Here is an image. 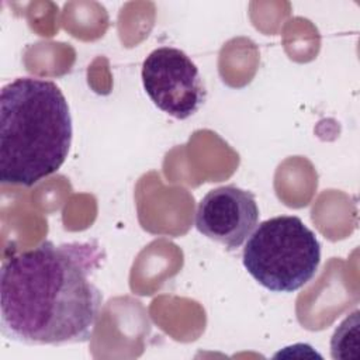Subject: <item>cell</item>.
<instances>
[{"instance_id":"277c9868","label":"cell","mask_w":360,"mask_h":360,"mask_svg":"<svg viewBox=\"0 0 360 360\" xmlns=\"http://www.w3.org/2000/svg\"><path fill=\"white\" fill-rule=\"evenodd\" d=\"M142 83L153 104L177 120L195 114L207 96L195 63L173 46L156 48L146 56Z\"/></svg>"},{"instance_id":"8992f818","label":"cell","mask_w":360,"mask_h":360,"mask_svg":"<svg viewBox=\"0 0 360 360\" xmlns=\"http://www.w3.org/2000/svg\"><path fill=\"white\" fill-rule=\"evenodd\" d=\"M359 311H354L336 328L330 340L333 359H359Z\"/></svg>"},{"instance_id":"7a4b0ae2","label":"cell","mask_w":360,"mask_h":360,"mask_svg":"<svg viewBox=\"0 0 360 360\" xmlns=\"http://www.w3.org/2000/svg\"><path fill=\"white\" fill-rule=\"evenodd\" d=\"M62 90L48 79L18 77L0 91V181L31 187L59 170L72 143Z\"/></svg>"},{"instance_id":"3957f363","label":"cell","mask_w":360,"mask_h":360,"mask_svg":"<svg viewBox=\"0 0 360 360\" xmlns=\"http://www.w3.org/2000/svg\"><path fill=\"white\" fill-rule=\"evenodd\" d=\"M242 260L248 273L264 288L292 292L315 276L321 243L301 218L278 215L256 226L245 243Z\"/></svg>"},{"instance_id":"5b68a950","label":"cell","mask_w":360,"mask_h":360,"mask_svg":"<svg viewBox=\"0 0 360 360\" xmlns=\"http://www.w3.org/2000/svg\"><path fill=\"white\" fill-rule=\"evenodd\" d=\"M259 221L255 195L233 184L210 190L198 202L195 228L228 250L240 248Z\"/></svg>"},{"instance_id":"6da1fadb","label":"cell","mask_w":360,"mask_h":360,"mask_svg":"<svg viewBox=\"0 0 360 360\" xmlns=\"http://www.w3.org/2000/svg\"><path fill=\"white\" fill-rule=\"evenodd\" d=\"M101 259L93 242L51 240L7 257L0 270L1 335L24 345L87 342L103 301L91 281Z\"/></svg>"}]
</instances>
